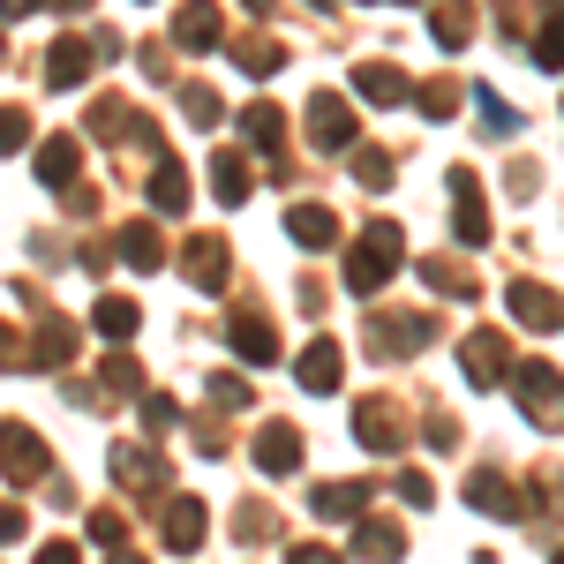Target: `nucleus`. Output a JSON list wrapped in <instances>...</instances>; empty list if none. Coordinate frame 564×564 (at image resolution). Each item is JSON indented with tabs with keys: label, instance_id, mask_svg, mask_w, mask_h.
<instances>
[{
	"label": "nucleus",
	"instance_id": "nucleus-1",
	"mask_svg": "<svg viewBox=\"0 0 564 564\" xmlns=\"http://www.w3.org/2000/svg\"><path fill=\"white\" fill-rule=\"evenodd\" d=\"M406 263V234L391 226V218H377L361 241L347 249V294H384V279Z\"/></svg>",
	"mask_w": 564,
	"mask_h": 564
},
{
	"label": "nucleus",
	"instance_id": "nucleus-2",
	"mask_svg": "<svg viewBox=\"0 0 564 564\" xmlns=\"http://www.w3.org/2000/svg\"><path fill=\"white\" fill-rule=\"evenodd\" d=\"M354 129H361V121H354V106L339 90H316V98H308V143H316V151H347Z\"/></svg>",
	"mask_w": 564,
	"mask_h": 564
},
{
	"label": "nucleus",
	"instance_id": "nucleus-3",
	"mask_svg": "<svg viewBox=\"0 0 564 564\" xmlns=\"http://www.w3.org/2000/svg\"><path fill=\"white\" fill-rule=\"evenodd\" d=\"M467 505H475V512H489V520H527V512H534V497H527V489H512L497 467L467 475Z\"/></svg>",
	"mask_w": 564,
	"mask_h": 564
},
{
	"label": "nucleus",
	"instance_id": "nucleus-4",
	"mask_svg": "<svg viewBox=\"0 0 564 564\" xmlns=\"http://www.w3.org/2000/svg\"><path fill=\"white\" fill-rule=\"evenodd\" d=\"M226 347L241 354L249 369H271V361H279V332L263 324L257 308H241V316H226Z\"/></svg>",
	"mask_w": 564,
	"mask_h": 564
},
{
	"label": "nucleus",
	"instance_id": "nucleus-5",
	"mask_svg": "<svg viewBox=\"0 0 564 564\" xmlns=\"http://www.w3.org/2000/svg\"><path fill=\"white\" fill-rule=\"evenodd\" d=\"M452 188H459V196H452V234H459L467 249H481V241H489V204H481V181L459 166V174H452Z\"/></svg>",
	"mask_w": 564,
	"mask_h": 564
},
{
	"label": "nucleus",
	"instance_id": "nucleus-6",
	"mask_svg": "<svg viewBox=\"0 0 564 564\" xmlns=\"http://www.w3.org/2000/svg\"><path fill=\"white\" fill-rule=\"evenodd\" d=\"M0 467H8V481H39L45 475V444L31 436V422H0Z\"/></svg>",
	"mask_w": 564,
	"mask_h": 564
},
{
	"label": "nucleus",
	"instance_id": "nucleus-7",
	"mask_svg": "<svg viewBox=\"0 0 564 564\" xmlns=\"http://www.w3.org/2000/svg\"><path fill=\"white\" fill-rule=\"evenodd\" d=\"M241 135H249V143H257L263 159H271V174L286 181V113H279V106H249V113H241Z\"/></svg>",
	"mask_w": 564,
	"mask_h": 564
},
{
	"label": "nucleus",
	"instance_id": "nucleus-8",
	"mask_svg": "<svg viewBox=\"0 0 564 564\" xmlns=\"http://www.w3.org/2000/svg\"><path fill=\"white\" fill-rule=\"evenodd\" d=\"M90 53H98V45L90 39H53V53H45L39 61V76H45V90H76L90 76Z\"/></svg>",
	"mask_w": 564,
	"mask_h": 564
},
{
	"label": "nucleus",
	"instance_id": "nucleus-9",
	"mask_svg": "<svg viewBox=\"0 0 564 564\" xmlns=\"http://www.w3.org/2000/svg\"><path fill=\"white\" fill-rule=\"evenodd\" d=\"M459 369H467V384H475V391H489L505 369H512V347H505L497 332H475V339L459 347Z\"/></svg>",
	"mask_w": 564,
	"mask_h": 564
},
{
	"label": "nucleus",
	"instance_id": "nucleus-10",
	"mask_svg": "<svg viewBox=\"0 0 564 564\" xmlns=\"http://www.w3.org/2000/svg\"><path fill=\"white\" fill-rule=\"evenodd\" d=\"M512 316H520L527 332H564V302L550 294V286H534V279H512Z\"/></svg>",
	"mask_w": 564,
	"mask_h": 564
},
{
	"label": "nucleus",
	"instance_id": "nucleus-11",
	"mask_svg": "<svg viewBox=\"0 0 564 564\" xmlns=\"http://www.w3.org/2000/svg\"><path fill=\"white\" fill-rule=\"evenodd\" d=\"M257 467L271 481L294 475V467H302V430H294V422H263V430H257Z\"/></svg>",
	"mask_w": 564,
	"mask_h": 564
},
{
	"label": "nucleus",
	"instance_id": "nucleus-12",
	"mask_svg": "<svg viewBox=\"0 0 564 564\" xmlns=\"http://www.w3.org/2000/svg\"><path fill=\"white\" fill-rule=\"evenodd\" d=\"M369 489H377V481H316V489H308V512H316V520H361V512H369Z\"/></svg>",
	"mask_w": 564,
	"mask_h": 564
},
{
	"label": "nucleus",
	"instance_id": "nucleus-13",
	"mask_svg": "<svg viewBox=\"0 0 564 564\" xmlns=\"http://www.w3.org/2000/svg\"><path fill=\"white\" fill-rule=\"evenodd\" d=\"M354 436H361L369 452H399V444H406L399 406H391V399H361V406H354Z\"/></svg>",
	"mask_w": 564,
	"mask_h": 564
},
{
	"label": "nucleus",
	"instance_id": "nucleus-14",
	"mask_svg": "<svg viewBox=\"0 0 564 564\" xmlns=\"http://www.w3.org/2000/svg\"><path fill=\"white\" fill-rule=\"evenodd\" d=\"M181 271H188L204 294H226V271H234V257H226V241H218V234H196V241H188V257H181Z\"/></svg>",
	"mask_w": 564,
	"mask_h": 564
},
{
	"label": "nucleus",
	"instance_id": "nucleus-15",
	"mask_svg": "<svg viewBox=\"0 0 564 564\" xmlns=\"http://www.w3.org/2000/svg\"><path fill=\"white\" fill-rule=\"evenodd\" d=\"M204 527H212L204 497H174V505H166V520H159V534H166V550H174V557H188V550L204 542Z\"/></svg>",
	"mask_w": 564,
	"mask_h": 564
},
{
	"label": "nucleus",
	"instance_id": "nucleus-16",
	"mask_svg": "<svg viewBox=\"0 0 564 564\" xmlns=\"http://www.w3.org/2000/svg\"><path fill=\"white\" fill-rule=\"evenodd\" d=\"M354 557L361 564H399L406 557V527L399 520H361L354 527Z\"/></svg>",
	"mask_w": 564,
	"mask_h": 564
},
{
	"label": "nucleus",
	"instance_id": "nucleus-17",
	"mask_svg": "<svg viewBox=\"0 0 564 564\" xmlns=\"http://www.w3.org/2000/svg\"><path fill=\"white\" fill-rule=\"evenodd\" d=\"M76 166H84V143H76V135H45L39 143V181L45 188L68 196V188H76Z\"/></svg>",
	"mask_w": 564,
	"mask_h": 564
},
{
	"label": "nucleus",
	"instance_id": "nucleus-18",
	"mask_svg": "<svg viewBox=\"0 0 564 564\" xmlns=\"http://www.w3.org/2000/svg\"><path fill=\"white\" fill-rule=\"evenodd\" d=\"M113 257L129 263V271H159V263H166V241H159V226H151V218H135V226L113 234Z\"/></svg>",
	"mask_w": 564,
	"mask_h": 564
},
{
	"label": "nucleus",
	"instance_id": "nucleus-19",
	"mask_svg": "<svg viewBox=\"0 0 564 564\" xmlns=\"http://www.w3.org/2000/svg\"><path fill=\"white\" fill-rule=\"evenodd\" d=\"M294 377H302V391H339V339H308V354L294 361Z\"/></svg>",
	"mask_w": 564,
	"mask_h": 564
},
{
	"label": "nucleus",
	"instance_id": "nucleus-20",
	"mask_svg": "<svg viewBox=\"0 0 564 564\" xmlns=\"http://www.w3.org/2000/svg\"><path fill=\"white\" fill-rule=\"evenodd\" d=\"M135 324H143V308H135L129 294H98V302H90V332H98V339H135Z\"/></svg>",
	"mask_w": 564,
	"mask_h": 564
},
{
	"label": "nucleus",
	"instance_id": "nucleus-21",
	"mask_svg": "<svg viewBox=\"0 0 564 564\" xmlns=\"http://www.w3.org/2000/svg\"><path fill=\"white\" fill-rule=\"evenodd\" d=\"M436 339V316H391L377 324V354H422Z\"/></svg>",
	"mask_w": 564,
	"mask_h": 564
},
{
	"label": "nucleus",
	"instance_id": "nucleus-22",
	"mask_svg": "<svg viewBox=\"0 0 564 564\" xmlns=\"http://www.w3.org/2000/svg\"><path fill=\"white\" fill-rule=\"evenodd\" d=\"M218 39H226L218 8H181V15H174V45H181V53H212Z\"/></svg>",
	"mask_w": 564,
	"mask_h": 564
},
{
	"label": "nucleus",
	"instance_id": "nucleus-23",
	"mask_svg": "<svg viewBox=\"0 0 564 564\" xmlns=\"http://www.w3.org/2000/svg\"><path fill=\"white\" fill-rule=\"evenodd\" d=\"M143 196H151V212H166V218L188 212V174H181V159H159V166H151V188H143Z\"/></svg>",
	"mask_w": 564,
	"mask_h": 564
},
{
	"label": "nucleus",
	"instance_id": "nucleus-24",
	"mask_svg": "<svg viewBox=\"0 0 564 564\" xmlns=\"http://www.w3.org/2000/svg\"><path fill=\"white\" fill-rule=\"evenodd\" d=\"M512 391H520V406H534V414H542V406H557V399H564V377L550 369V361H520Z\"/></svg>",
	"mask_w": 564,
	"mask_h": 564
},
{
	"label": "nucleus",
	"instance_id": "nucleus-25",
	"mask_svg": "<svg viewBox=\"0 0 564 564\" xmlns=\"http://www.w3.org/2000/svg\"><path fill=\"white\" fill-rule=\"evenodd\" d=\"M286 234H294L302 249H332V241H339V218L324 212V204H294V212H286Z\"/></svg>",
	"mask_w": 564,
	"mask_h": 564
},
{
	"label": "nucleus",
	"instance_id": "nucleus-26",
	"mask_svg": "<svg viewBox=\"0 0 564 564\" xmlns=\"http://www.w3.org/2000/svg\"><path fill=\"white\" fill-rule=\"evenodd\" d=\"M212 196L234 212V204H249V166H241V151H212Z\"/></svg>",
	"mask_w": 564,
	"mask_h": 564
},
{
	"label": "nucleus",
	"instance_id": "nucleus-27",
	"mask_svg": "<svg viewBox=\"0 0 564 564\" xmlns=\"http://www.w3.org/2000/svg\"><path fill=\"white\" fill-rule=\"evenodd\" d=\"M68 354H76V324H68V316H45L39 339H31V361H53V369H68Z\"/></svg>",
	"mask_w": 564,
	"mask_h": 564
},
{
	"label": "nucleus",
	"instance_id": "nucleus-28",
	"mask_svg": "<svg viewBox=\"0 0 564 564\" xmlns=\"http://www.w3.org/2000/svg\"><path fill=\"white\" fill-rule=\"evenodd\" d=\"M234 61H241V76H257V84H263V76H279V68H286V45L257 31V39H241V45H234Z\"/></svg>",
	"mask_w": 564,
	"mask_h": 564
},
{
	"label": "nucleus",
	"instance_id": "nucleus-29",
	"mask_svg": "<svg viewBox=\"0 0 564 564\" xmlns=\"http://www.w3.org/2000/svg\"><path fill=\"white\" fill-rule=\"evenodd\" d=\"M354 90H361L369 106H399V98H406V76L384 68V61H369V68H354Z\"/></svg>",
	"mask_w": 564,
	"mask_h": 564
},
{
	"label": "nucleus",
	"instance_id": "nucleus-30",
	"mask_svg": "<svg viewBox=\"0 0 564 564\" xmlns=\"http://www.w3.org/2000/svg\"><path fill=\"white\" fill-rule=\"evenodd\" d=\"M414 271H422V279H430L436 294H452V302H475V271H467V263H444V257H422V263H414Z\"/></svg>",
	"mask_w": 564,
	"mask_h": 564
},
{
	"label": "nucleus",
	"instance_id": "nucleus-31",
	"mask_svg": "<svg viewBox=\"0 0 564 564\" xmlns=\"http://www.w3.org/2000/svg\"><path fill=\"white\" fill-rule=\"evenodd\" d=\"M113 475L129 481V489H166V459H151V452H113Z\"/></svg>",
	"mask_w": 564,
	"mask_h": 564
},
{
	"label": "nucleus",
	"instance_id": "nucleus-32",
	"mask_svg": "<svg viewBox=\"0 0 564 564\" xmlns=\"http://www.w3.org/2000/svg\"><path fill=\"white\" fill-rule=\"evenodd\" d=\"M475 106H481V135H497V143H505V135H520V129H527V121H520V113H512V106H505V98H497V90H489V84L475 90Z\"/></svg>",
	"mask_w": 564,
	"mask_h": 564
},
{
	"label": "nucleus",
	"instance_id": "nucleus-33",
	"mask_svg": "<svg viewBox=\"0 0 564 564\" xmlns=\"http://www.w3.org/2000/svg\"><path fill=\"white\" fill-rule=\"evenodd\" d=\"M98 384L113 391V399H129V391H143V361H135V354H106V369H98Z\"/></svg>",
	"mask_w": 564,
	"mask_h": 564
},
{
	"label": "nucleus",
	"instance_id": "nucleus-34",
	"mask_svg": "<svg viewBox=\"0 0 564 564\" xmlns=\"http://www.w3.org/2000/svg\"><path fill=\"white\" fill-rule=\"evenodd\" d=\"M534 68H564V8H550L534 31Z\"/></svg>",
	"mask_w": 564,
	"mask_h": 564
},
{
	"label": "nucleus",
	"instance_id": "nucleus-35",
	"mask_svg": "<svg viewBox=\"0 0 564 564\" xmlns=\"http://www.w3.org/2000/svg\"><path fill=\"white\" fill-rule=\"evenodd\" d=\"M430 39L459 53V45L475 39V15H467V8H436V15H430Z\"/></svg>",
	"mask_w": 564,
	"mask_h": 564
},
{
	"label": "nucleus",
	"instance_id": "nucleus-36",
	"mask_svg": "<svg viewBox=\"0 0 564 564\" xmlns=\"http://www.w3.org/2000/svg\"><path fill=\"white\" fill-rule=\"evenodd\" d=\"M84 527H90V542H98L106 557H121V542H129V520H121V512H106V505H98Z\"/></svg>",
	"mask_w": 564,
	"mask_h": 564
},
{
	"label": "nucleus",
	"instance_id": "nucleus-37",
	"mask_svg": "<svg viewBox=\"0 0 564 564\" xmlns=\"http://www.w3.org/2000/svg\"><path fill=\"white\" fill-rule=\"evenodd\" d=\"M143 422H151V436H166V430H181V406L166 391H143Z\"/></svg>",
	"mask_w": 564,
	"mask_h": 564
},
{
	"label": "nucleus",
	"instance_id": "nucleus-38",
	"mask_svg": "<svg viewBox=\"0 0 564 564\" xmlns=\"http://www.w3.org/2000/svg\"><path fill=\"white\" fill-rule=\"evenodd\" d=\"M181 106H188L196 129H212V121H218V90L212 84H188V90H181Z\"/></svg>",
	"mask_w": 564,
	"mask_h": 564
},
{
	"label": "nucleus",
	"instance_id": "nucleus-39",
	"mask_svg": "<svg viewBox=\"0 0 564 564\" xmlns=\"http://www.w3.org/2000/svg\"><path fill=\"white\" fill-rule=\"evenodd\" d=\"M31 143V113L23 106H0V151H23Z\"/></svg>",
	"mask_w": 564,
	"mask_h": 564
},
{
	"label": "nucleus",
	"instance_id": "nucleus-40",
	"mask_svg": "<svg viewBox=\"0 0 564 564\" xmlns=\"http://www.w3.org/2000/svg\"><path fill=\"white\" fill-rule=\"evenodd\" d=\"M391 489H399V497H406V505H414V512H422V505H436V481L422 475V467H406V475L391 481Z\"/></svg>",
	"mask_w": 564,
	"mask_h": 564
},
{
	"label": "nucleus",
	"instance_id": "nucleus-41",
	"mask_svg": "<svg viewBox=\"0 0 564 564\" xmlns=\"http://www.w3.org/2000/svg\"><path fill=\"white\" fill-rule=\"evenodd\" d=\"M354 174L369 181V188H384V181H391V159H384V151H354Z\"/></svg>",
	"mask_w": 564,
	"mask_h": 564
},
{
	"label": "nucleus",
	"instance_id": "nucleus-42",
	"mask_svg": "<svg viewBox=\"0 0 564 564\" xmlns=\"http://www.w3.org/2000/svg\"><path fill=\"white\" fill-rule=\"evenodd\" d=\"M452 106H459V90H452V84H422V113H430V121H444Z\"/></svg>",
	"mask_w": 564,
	"mask_h": 564
},
{
	"label": "nucleus",
	"instance_id": "nucleus-43",
	"mask_svg": "<svg viewBox=\"0 0 564 564\" xmlns=\"http://www.w3.org/2000/svg\"><path fill=\"white\" fill-rule=\"evenodd\" d=\"M212 406H249V384L241 377H212Z\"/></svg>",
	"mask_w": 564,
	"mask_h": 564
},
{
	"label": "nucleus",
	"instance_id": "nucleus-44",
	"mask_svg": "<svg viewBox=\"0 0 564 564\" xmlns=\"http://www.w3.org/2000/svg\"><path fill=\"white\" fill-rule=\"evenodd\" d=\"M286 564H339V550H324V542H294Z\"/></svg>",
	"mask_w": 564,
	"mask_h": 564
},
{
	"label": "nucleus",
	"instance_id": "nucleus-45",
	"mask_svg": "<svg viewBox=\"0 0 564 564\" xmlns=\"http://www.w3.org/2000/svg\"><path fill=\"white\" fill-rule=\"evenodd\" d=\"M422 436H430V452H452V444H459V430H452L444 414H430V430H422Z\"/></svg>",
	"mask_w": 564,
	"mask_h": 564
},
{
	"label": "nucleus",
	"instance_id": "nucleus-46",
	"mask_svg": "<svg viewBox=\"0 0 564 564\" xmlns=\"http://www.w3.org/2000/svg\"><path fill=\"white\" fill-rule=\"evenodd\" d=\"M23 361H31V354H23V339H15V332L0 324V369H23Z\"/></svg>",
	"mask_w": 564,
	"mask_h": 564
},
{
	"label": "nucleus",
	"instance_id": "nucleus-47",
	"mask_svg": "<svg viewBox=\"0 0 564 564\" xmlns=\"http://www.w3.org/2000/svg\"><path fill=\"white\" fill-rule=\"evenodd\" d=\"M31 564H84V557H76V542H45Z\"/></svg>",
	"mask_w": 564,
	"mask_h": 564
},
{
	"label": "nucleus",
	"instance_id": "nucleus-48",
	"mask_svg": "<svg viewBox=\"0 0 564 564\" xmlns=\"http://www.w3.org/2000/svg\"><path fill=\"white\" fill-rule=\"evenodd\" d=\"M0 542H23V505H0Z\"/></svg>",
	"mask_w": 564,
	"mask_h": 564
},
{
	"label": "nucleus",
	"instance_id": "nucleus-49",
	"mask_svg": "<svg viewBox=\"0 0 564 564\" xmlns=\"http://www.w3.org/2000/svg\"><path fill=\"white\" fill-rule=\"evenodd\" d=\"M113 564H143V557H113Z\"/></svg>",
	"mask_w": 564,
	"mask_h": 564
},
{
	"label": "nucleus",
	"instance_id": "nucleus-50",
	"mask_svg": "<svg viewBox=\"0 0 564 564\" xmlns=\"http://www.w3.org/2000/svg\"><path fill=\"white\" fill-rule=\"evenodd\" d=\"M557 564H564V550H557Z\"/></svg>",
	"mask_w": 564,
	"mask_h": 564
}]
</instances>
